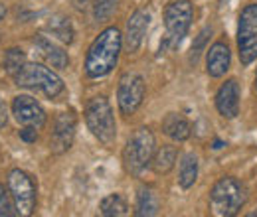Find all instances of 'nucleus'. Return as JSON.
Wrapping results in <instances>:
<instances>
[{
    "instance_id": "bb28decb",
    "label": "nucleus",
    "mask_w": 257,
    "mask_h": 217,
    "mask_svg": "<svg viewBox=\"0 0 257 217\" xmlns=\"http://www.w3.org/2000/svg\"><path fill=\"white\" fill-rule=\"evenodd\" d=\"M8 121V111H6V105H4V101L0 99V128L6 124Z\"/></svg>"
},
{
    "instance_id": "cd10ccee",
    "label": "nucleus",
    "mask_w": 257,
    "mask_h": 217,
    "mask_svg": "<svg viewBox=\"0 0 257 217\" xmlns=\"http://www.w3.org/2000/svg\"><path fill=\"white\" fill-rule=\"evenodd\" d=\"M4 16H6V6L0 4V20H4Z\"/></svg>"
},
{
    "instance_id": "5701e85b",
    "label": "nucleus",
    "mask_w": 257,
    "mask_h": 217,
    "mask_svg": "<svg viewBox=\"0 0 257 217\" xmlns=\"http://www.w3.org/2000/svg\"><path fill=\"white\" fill-rule=\"evenodd\" d=\"M117 0H93V16L97 22H105L115 12Z\"/></svg>"
},
{
    "instance_id": "4be33fe9",
    "label": "nucleus",
    "mask_w": 257,
    "mask_h": 217,
    "mask_svg": "<svg viewBox=\"0 0 257 217\" xmlns=\"http://www.w3.org/2000/svg\"><path fill=\"white\" fill-rule=\"evenodd\" d=\"M24 63H26V56H24L22 50L10 48V50L6 52V56H4V67H6V71H8L12 77L24 67Z\"/></svg>"
},
{
    "instance_id": "0eeeda50",
    "label": "nucleus",
    "mask_w": 257,
    "mask_h": 217,
    "mask_svg": "<svg viewBox=\"0 0 257 217\" xmlns=\"http://www.w3.org/2000/svg\"><path fill=\"white\" fill-rule=\"evenodd\" d=\"M194 18V8L190 0H172L164 8V28L168 34V42L178 46L182 38L188 34Z\"/></svg>"
},
{
    "instance_id": "9b49d317",
    "label": "nucleus",
    "mask_w": 257,
    "mask_h": 217,
    "mask_svg": "<svg viewBox=\"0 0 257 217\" xmlns=\"http://www.w3.org/2000/svg\"><path fill=\"white\" fill-rule=\"evenodd\" d=\"M75 115L73 113H60L56 117L52 138H50V148L54 154H64L71 148L73 136H75Z\"/></svg>"
},
{
    "instance_id": "1a4fd4ad",
    "label": "nucleus",
    "mask_w": 257,
    "mask_h": 217,
    "mask_svg": "<svg viewBox=\"0 0 257 217\" xmlns=\"http://www.w3.org/2000/svg\"><path fill=\"white\" fill-rule=\"evenodd\" d=\"M147 93V85L145 79L137 73H125L119 79V87H117V103H119V111L121 115H133L141 105Z\"/></svg>"
},
{
    "instance_id": "7c9ffc66",
    "label": "nucleus",
    "mask_w": 257,
    "mask_h": 217,
    "mask_svg": "<svg viewBox=\"0 0 257 217\" xmlns=\"http://www.w3.org/2000/svg\"><path fill=\"white\" fill-rule=\"evenodd\" d=\"M255 91H257V73H255Z\"/></svg>"
},
{
    "instance_id": "b1692460",
    "label": "nucleus",
    "mask_w": 257,
    "mask_h": 217,
    "mask_svg": "<svg viewBox=\"0 0 257 217\" xmlns=\"http://www.w3.org/2000/svg\"><path fill=\"white\" fill-rule=\"evenodd\" d=\"M10 189L0 184V215L4 217H12V215H18V209H16V203L12 199V193H8Z\"/></svg>"
},
{
    "instance_id": "c756f323",
    "label": "nucleus",
    "mask_w": 257,
    "mask_h": 217,
    "mask_svg": "<svg viewBox=\"0 0 257 217\" xmlns=\"http://www.w3.org/2000/svg\"><path fill=\"white\" fill-rule=\"evenodd\" d=\"M73 2H75V6H81V4H85L87 0H73Z\"/></svg>"
},
{
    "instance_id": "f03ea898",
    "label": "nucleus",
    "mask_w": 257,
    "mask_h": 217,
    "mask_svg": "<svg viewBox=\"0 0 257 217\" xmlns=\"http://www.w3.org/2000/svg\"><path fill=\"white\" fill-rule=\"evenodd\" d=\"M247 201V187L239 180L224 176L210 189V209L218 217H233Z\"/></svg>"
},
{
    "instance_id": "7ed1b4c3",
    "label": "nucleus",
    "mask_w": 257,
    "mask_h": 217,
    "mask_svg": "<svg viewBox=\"0 0 257 217\" xmlns=\"http://www.w3.org/2000/svg\"><path fill=\"white\" fill-rule=\"evenodd\" d=\"M157 152V140L149 126H141L133 132L123 150L125 170L133 176H139L147 166H151L153 156Z\"/></svg>"
},
{
    "instance_id": "c85d7f7f",
    "label": "nucleus",
    "mask_w": 257,
    "mask_h": 217,
    "mask_svg": "<svg viewBox=\"0 0 257 217\" xmlns=\"http://www.w3.org/2000/svg\"><path fill=\"white\" fill-rule=\"evenodd\" d=\"M222 146H224V142H222V140H216V142H214V148H216V150H220Z\"/></svg>"
},
{
    "instance_id": "a878e982",
    "label": "nucleus",
    "mask_w": 257,
    "mask_h": 217,
    "mask_svg": "<svg viewBox=\"0 0 257 217\" xmlns=\"http://www.w3.org/2000/svg\"><path fill=\"white\" fill-rule=\"evenodd\" d=\"M20 138L26 140V142H36V140H38V130H36V126H24V128L20 130Z\"/></svg>"
},
{
    "instance_id": "6ab92c4d",
    "label": "nucleus",
    "mask_w": 257,
    "mask_h": 217,
    "mask_svg": "<svg viewBox=\"0 0 257 217\" xmlns=\"http://www.w3.org/2000/svg\"><path fill=\"white\" fill-rule=\"evenodd\" d=\"M198 180V156L188 152V154L182 156L180 160V172H178V184L188 189L192 187Z\"/></svg>"
},
{
    "instance_id": "393cba45",
    "label": "nucleus",
    "mask_w": 257,
    "mask_h": 217,
    "mask_svg": "<svg viewBox=\"0 0 257 217\" xmlns=\"http://www.w3.org/2000/svg\"><path fill=\"white\" fill-rule=\"evenodd\" d=\"M210 36H212V28H210V26H206L204 30L198 34V40L192 44V56H190V60H192V62L198 60V56H200V54H202V50L206 48V42H208V38H210Z\"/></svg>"
},
{
    "instance_id": "f257e3e1",
    "label": "nucleus",
    "mask_w": 257,
    "mask_h": 217,
    "mask_svg": "<svg viewBox=\"0 0 257 217\" xmlns=\"http://www.w3.org/2000/svg\"><path fill=\"white\" fill-rule=\"evenodd\" d=\"M123 48V36L119 28L111 26L105 28L93 40V44L87 50L85 56V75L89 79L105 77L113 71V67L119 62V54Z\"/></svg>"
},
{
    "instance_id": "6e6552de",
    "label": "nucleus",
    "mask_w": 257,
    "mask_h": 217,
    "mask_svg": "<svg viewBox=\"0 0 257 217\" xmlns=\"http://www.w3.org/2000/svg\"><path fill=\"white\" fill-rule=\"evenodd\" d=\"M8 189L16 203L18 215H32L36 209V184L24 170H12L8 174Z\"/></svg>"
},
{
    "instance_id": "39448f33",
    "label": "nucleus",
    "mask_w": 257,
    "mask_h": 217,
    "mask_svg": "<svg viewBox=\"0 0 257 217\" xmlns=\"http://www.w3.org/2000/svg\"><path fill=\"white\" fill-rule=\"evenodd\" d=\"M14 81L18 87L26 89H40L48 99H56L64 91V81L58 73H54L50 67L42 63H24V67L14 75Z\"/></svg>"
},
{
    "instance_id": "412c9836",
    "label": "nucleus",
    "mask_w": 257,
    "mask_h": 217,
    "mask_svg": "<svg viewBox=\"0 0 257 217\" xmlns=\"http://www.w3.org/2000/svg\"><path fill=\"white\" fill-rule=\"evenodd\" d=\"M46 30L50 32L52 36H56V38H58L60 42H64V44H71V42H73V28H71L69 18H65V16H54V18L48 22Z\"/></svg>"
},
{
    "instance_id": "9d476101",
    "label": "nucleus",
    "mask_w": 257,
    "mask_h": 217,
    "mask_svg": "<svg viewBox=\"0 0 257 217\" xmlns=\"http://www.w3.org/2000/svg\"><path fill=\"white\" fill-rule=\"evenodd\" d=\"M12 115L14 119L24 126H36L42 128L46 124V111L42 109V105L28 97V95H18L12 101Z\"/></svg>"
},
{
    "instance_id": "f3484780",
    "label": "nucleus",
    "mask_w": 257,
    "mask_h": 217,
    "mask_svg": "<svg viewBox=\"0 0 257 217\" xmlns=\"http://www.w3.org/2000/svg\"><path fill=\"white\" fill-rule=\"evenodd\" d=\"M176 160H178V148L166 144V146H161V148L155 152L151 166H153L155 174H168V172L174 168Z\"/></svg>"
},
{
    "instance_id": "2eb2a0df",
    "label": "nucleus",
    "mask_w": 257,
    "mask_h": 217,
    "mask_svg": "<svg viewBox=\"0 0 257 217\" xmlns=\"http://www.w3.org/2000/svg\"><path fill=\"white\" fill-rule=\"evenodd\" d=\"M34 46L40 52V56L50 63L52 67H56V69H65L67 67V63H69L67 54L60 46H56L52 40H48L46 36H36L34 38Z\"/></svg>"
},
{
    "instance_id": "ddd939ff",
    "label": "nucleus",
    "mask_w": 257,
    "mask_h": 217,
    "mask_svg": "<svg viewBox=\"0 0 257 217\" xmlns=\"http://www.w3.org/2000/svg\"><path fill=\"white\" fill-rule=\"evenodd\" d=\"M216 109L224 119H235L239 115V83L227 79L216 93Z\"/></svg>"
},
{
    "instance_id": "f8f14e48",
    "label": "nucleus",
    "mask_w": 257,
    "mask_h": 217,
    "mask_svg": "<svg viewBox=\"0 0 257 217\" xmlns=\"http://www.w3.org/2000/svg\"><path fill=\"white\" fill-rule=\"evenodd\" d=\"M149 24H151V12L145 8H139L128 16L127 32H125V46L128 54H135L141 48L143 38L149 30Z\"/></svg>"
},
{
    "instance_id": "423d86ee",
    "label": "nucleus",
    "mask_w": 257,
    "mask_h": 217,
    "mask_svg": "<svg viewBox=\"0 0 257 217\" xmlns=\"http://www.w3.org/2000/svg\"><path fill=\"white\" fill-rule=\"evenodd\" d=\"M237 54L241 65L257 60V4H247L237 18Z\"/></svg>"
},
{
    "instance_id": "a211bd4d",
    "label": "nucleus",
    "mask_w": 257,
    "mask_h": 217,
    "mask_svg": "<svg viewBox=\"0 0 257 217\" xmlns=\"http://www.w3.org/2000/svg\"><path fill=\"white\" fill-rule=\"evenodd\" d=\"M159 207H161L159 195L151 187H141L139 189V195H137V211H135V215L139 217L157 215L159 213Z\"/></svg>"
},
{
    "instance_id": "dca6fc26",
    "label": "nucleus",
    "mask_w": 257,
    "mask_h": 217,
    "mask_svg": "<svg viewBox=\"0 0 257 217\" xmlns=\"http://www.w3.org/2000/svg\"><path fill=\"white\" fill-rule=\"evenodd\" d=\"M162 132L176 140V142H184L186 138H190V132H192V126L188 123V119L180 113H168L162 121Z\"/></svg>"
},
{
    "instance_id": "aec40b11",
    "label": "nucleus",
    "mask_w": 257,
    "mask_h": 217,
    "mask_svg": "<svg viewBox=\"0 0 257 217\" xmlns=\"http://www.w3.org/2000/svg\"><path fill=\"white\" fill-rule=\"evenodd\" d=\"M99 209H101L103 215H107V217L127 215L128 205H127V199H125L121 193H111V195H107V197L101 199Z\"/></svg>"
},
{
    "instance_id": "4468645a",
    "label": "nucleus",
    "mask_w": 257,
    "mask_h": 217,
    "mask_svg": "<svg viewBox=\"0 0 257 217\" xmlns=\"http://www.w3.org/2000/svg\"><path fill=\"white\" fill-rule=\"evenodd\" d=\"M231 65V52H229V46L225 42H216L210 50H208V56H206V71L210 77L218 79V77H224L227 73Z\"/></svg>"
},
{
    "instance_id": "20e7f679",
    "label": "nucleus",
    "mask_w": 257,
    "mask_h": 217,
    "mask_svg": "<svg viewBox=\"0 0 257 217\" xmlns=\"http://www.w3.org/2000/svg\"><path fill=\"white\" fill-rule=\"evenodd\" d=\"M85 123L87 128L91 130V134L105 146H111L117 138V123H115V115L113 109L107 101V97L99 95L89 99L87 107H85Z\"/></svg>"
}]
</instances>
